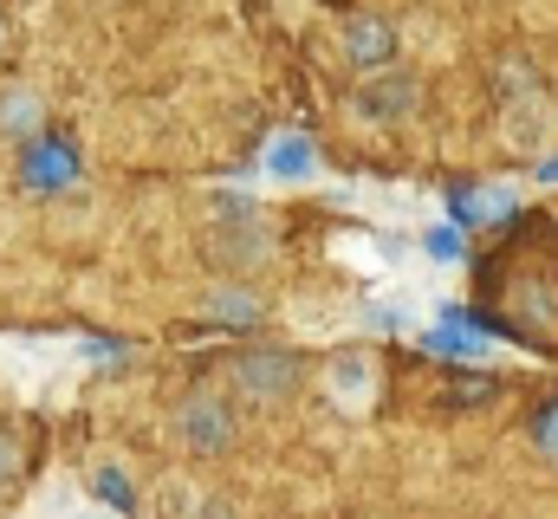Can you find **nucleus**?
Returning <instances> with one entry per match:
<instances>
[{"instance_id": "1", "label": "nucleus", "mask_w": 558, "mask_h": 519, "mask_svg": "<svg viewBox=\"0 0 558 519\" xmlns=\"http://www.w3.org/2000/svg\"><path fill=\"white\" fill-rule=\"evenodd\" d=\"M208 254L221 260V266H234V273L260 266V260L274 254V221H267V208H260V202H241V195H221L215 215H208Z\"/></svg>"}, {"instance_id": "2", "label": "nucleus", "mask_w": 558, "mask_h": 519, "mask_svg": "<svg viewBox=\"0 0 558 519\" xmlns=\"http://www.w3.org/2000/svg\"><path fill=\"white\" fill-rule=\"evenodd\" d=\"M500 143L513 149V156H553L558 143V105L533 85V92H520V98H507V111H500Z\"/></svg>"}, {"instance_id": "3", "label": "nucleus", "mask_w": 558, "mask_h": 519, "mask_svg": "<svg viewBox=\"0 0 558 519\" xmlns=\"http://www.w3.org/2000/svg\"><path fill=\"white\" fill-rule=\"evenodd\" d=\"M416 98H422L416 72L390 65V72H371V79L351 92V118H357V124H371V130H390V124H403V118L416 111Z\"/></svg>"}, {"instance_id": "4", "label": "nucleus", "mask_w": 558, "mask_h": 519, "mask_svg": "<svg viewBox=\"0 0 558 519\" xmlns=\"http://www.w3.org/2000/svg\"><path fill=\"white\" fill-rule=\"evenodd\" d=\"M228 377H234V389L247 402H279V396H292V384H299V364L286 351H241L228 364Z\"/></svg>"}, {"instance_id": "5", "label": "nucleus", "mask_w": 558, "mask_h": 519, "mask_svg": "<svg viewBox=\"0 0 558 519\" xmlns=\"http://www.w3.org/2000/svg\"><path fill=\"white\" fill-rule=\"evenodd\" d=\"M344 59H351L364 79H371V72H390V65H397V26L377 20V13L344 20Z\"/></svg>"}, {"instance_id": "6", "label": "nucleus", "mask_w": 558, "mask_h": 519, "mask_svg": "<svg viewBox=\"0 0 558 519\" xmlns=\"http://www.w3.org/2000/svg\"><path fill=\"white\" fill-rule=\"evenodd\" d=\"M182 442H189L195 455H221V448L234 442V415H228V402L208 396V389H195V396L182 402Z\"/></svg>"}, {"instance_id": "7", "label": "nucleus", "mask_w": 558, "mask_h": 519, "mask_svg": "<svg viewBox=\"0 0 558 519\" xmlns=\"http://www.w3.org/2000/svg\"><path fill=\"white\" fill-rule=\"evenodd\" d=\"M325 396H331L338 409H371V396H377V358H371V351L331 358V364H325Z\"/></svg>"}, {"instance_id": "8", "label": "nucleus", "mask_w": 558, "mask_h": 519, "mask_svg": "<svg viewBox=\"0 0 558 519\" xmlns=\"http://www.w3.org/2000/svg\"><path fill=\"white\" fill-rule=\"evenodd\" d=\"M20 176H26V189H65L78 176V156H72V143H33Z\"/></svg>"}, {"instance_id": "9", "label": "nucleus", "mask_w": 558, "mask_h": 519, "mask_svg": "<svg viewBox=\"0 0 558 519\" xmlns=\"http://www.w3.org/2000/svg\"><path fill=\"white\" fill-rule=\"evenodd\" d=\"M312 169H318L312 136H274V149H267V176L274 182H305Z\"/></svg>"}, {"instance_id": "10", "label": "nucleus", "mask_w": 558, "mask_h": 519, "mask_svg": "<svg viewBox=\"0 0 558 519\" xmlns=\"http://www.w3.org/2000/svg\"><path fill=\"white\" fill-rule=\"evenodd\" d=\"M507 215H513V189H500V182L454 195V221H507Z\"/></svg>"}, {"instance_id": "11", "label": "nucleus", "mask_w": 558, "mask_h": 519, "mask_svg": "<svg viewBox=\"0 0 558 519\" xmlns=\"http://www.w3.org/2000/svg\"><path fill=\"white\" fill-rule=\"evenodd\" d=\"M208 312H215L221 325H254L267 305H260V292H247V286H215V292H208Z\"/></svg>"}, {"instance_id": "12", "label": "nucleus", "mask_w": 558, "mask_h": 519, "mask_svg": "<svg viewBox=\"0 0 558 519\" xmlns=\"http://www.w3.org/2000/svg\"><path fill=\"white\" fill-rule=\"evenodd\" d=\"M39 118H46V111H39L33 92H7V98H0V130H33Z\"/></svg>"}, {"instance_id": "13", "label": "nucleus", "mask_w": 558, "mask_h": 519, "mask_svg": "<svg viewBox=\"0 0 558 519\" xmlns=\"http://www.w3.org/2000/svg\"><path fill=\"white\" fill-rule=\"evenodd\" d=\"M428 351H448V358H481V338H474L468 325H441V331H428Z\"/></svg>"}, {"instance_id": "14", "label": "nucleus", "mask_w": 558, "mask_h": 519, "mask_svg": "<svg viewBox=\"0 0 558 519\" xmlns=\"http://www.w3.org/2000/svg\"><path fill=\"white\" fill-rule=\"evenodd\" d=\"M92 487H98V494H105L118 514H131V507H137V494H131V481H124L118 468H98V474H92Z\"/></svg>"}, {"instance_id": "15", "label": "nucleus", "mask_w": 558, "mask_h": 519, "mask_svg": "<svg viewBox=\"0 0 558 519\" xmlns=\"http://www.w3.org/2000/svg\"><path fill=\"white\" fill-rule=\"evenodd\" d=\"M20 468H26V455H20V435L0 422V487H13V481H20Z\"/></svg>"}, {"instance_id": "16", "label": "nucleus", "mask_w": 558, "mask_h": 519, "mask_svg": "<svg viewBox=\"0 0 558 519\" xmlns=\"http://www.w3.org/2000/svg\"><path fill=\"white\" fill-rule=\"evenodd\" d=\"M428 254L441 260V266H448V260H461V234H454V228H435V234H428Z\"/></svg>"}, {"instance_id": "17", "label": "nucleus", "mask_w": 558, "mask_h": 519, "mask_svg": "<svg viewBox=\"0 0 558 519\" xmlns=\"http://www.w3.org/2000/svg\"><path fill=\"white\" fill-rule=\"evenodd\" d=\"M539 442H546V448H558V409H553V415H539Z\"/></svg>"}]
</instances>
